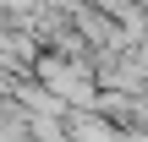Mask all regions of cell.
I'll use <instances>...</instances> for the list:
<instances>
[{"label":"cell","mask_w":148,"mask_h":142,"mask_svg":"<svg viewBox=\"0 0 148 142\" xmlns=\"http://www.w3.org/2000/svg\"><path fill=\"white\" fill-rule=\"evenodd\" d=\"M33 82L49 93V99H60L66 109H93L99 104V77H93V60H66V55H38L33 60Z\"/></svg>","instance_id":"1"}]
</instances>
